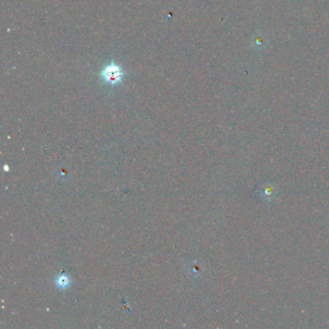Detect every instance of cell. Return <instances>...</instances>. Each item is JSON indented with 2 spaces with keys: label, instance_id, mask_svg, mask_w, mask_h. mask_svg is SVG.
<instances>
[{
  "label": "cell",
  "instance_id": "obj_1",
  "mask_svg": "<svg viewBox=\"0 0 329 329\" xmlns=\"http://www.w3.org/2000/svg\"><path fill=\"white\" fill-rule=\"evenodd\" d=\"M126 74V71L114 61L106 64L99 72V76L102 81L110 86H117L121 84Z\"/></svg>",
  "mask_w": 329,
  "mask_h": 329
},
{
  "label": "cell",
  "instance_id": "obj_2",
  "mask_svg": "<svg viewBox=\"0 0 329 329\" xmlns=\"http://www.w3.org/2000/svg\"><path fill=\"white\" fill-rule=\"evenodd\" d=\"M69 284H70V280L67 276L65 275H61L57 278L56 280V285L60 288V289H66L69 287Z\"/></svg>",
  "mask_w": 329,
  "mask_h": 329
},
{
  "label": "cell",
  "instance_id": "obj_3",
  "mask_svg": "<svg viewBox=\"0 0 329 329\" xmlns=\"http://www.w3.org/2000/svg\"><path fill=\"white\" fill-rule=\"evenodd\" d=\"M263 197H265V198L266 197H272L273 194H274L273 188H270V187H265L263 188Z\"/></svg>",
  "mask_w": 329,
  "mask_h": 329
}]
</instances>
